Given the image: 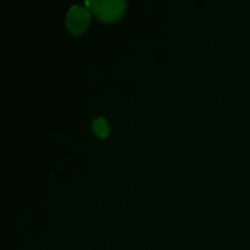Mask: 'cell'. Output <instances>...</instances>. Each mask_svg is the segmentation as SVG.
<instances>
[{
    "instance_id": "obj_2",
    "label": "cell",
    "mask_w": 250,
    "mask_h": 250,
    "mask_svg": "<svg viewBox=\"0 0 250 250\" xmlns=\"http://www.w3.org/2000/svg\"><path fill=\"white\" fill-rule=\"evenodd\" d=\"M89 24V11L85 7L75 5L71 7L66 16V26L73 34H80L85 31Z\"/></svg>"
},
{
    "instance_id": "obj_3",
    "label": "cell",
    "mask_w": 250,
    "mask_h": 250,
    "mask_svg": "<svg viewBox=\"0 0 250 250\" xmlns=\"http://www.w3.org/2000/svg\"><path fill=\"white\" fill-rule=\"evenodd\" d=\"M92 129L98 138H106L110 134V125L105 117H97L93 120Z\"/></svg>"
},
{
    "instance_id": "obj_1",
    "label": "cell",
    "mask_w": 250,
    "mask_h": 250,
    "mask_svg": "<svg viewBox=\"0 0 250 250\" xmlns=\"http://www.w3.org/2000/svg\"><path fill=\"white\" fill-rule=\"evenodd\" d=\"M85 4L102 21L105 22L117 21L126 9V4L121 0H98L85 1Z\"/></svg>"
}]
</instances>
